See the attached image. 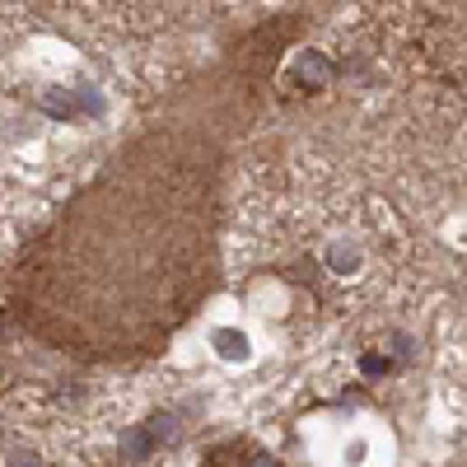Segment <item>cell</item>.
<instances>
[{
    "mask_svg": "<svg viewBox=\"0 0 467 467\" xmlns=\"http://www.w3.org/2000/svg\"><path fill=\"white\" fill-rule=\"evenodd\" d=\"M150 449H154L150 430H126V434H122V458H126V462H141V458H150Z\"/></svg>",
    "mask_w": 467,
    "mask_h": 467,
    "instance_id": "cell-1",
    "label": "cell"
},
{
    "mask_svg": "<svg viewBox=\"0 0 467 467\" xmlns=\"http://www.w3.org/2000/svg\"><path fill=\"white\" fill-rule=\"evenodd\" d=\"M215 350L225 360H248V337L243 332H215Z\"/></svg>",
    "mask_w": 467,
    "mask_h": 467,
    "instance_id": "cell-2",
    "label": "cell"
},
{
    "mask_svg": "<svg viewBox=\"0 0 467 467\" xmlns=\"http://www.w3.org/2000/svg\"><path fill=\"white\" fill-rule=\"evenodd\" d=\"M150 439H163V444H173V439H178L173 416H150Z\"/></svg>",
    "mask_w": 467,
    "mask_h": 467,
    "instance_id": "cell-3",
    "label": "cell"
},
{
    "mask_svg": "<svg viewBox=\"0 0 467 467\" xmlns=\"http://www.w3.org/2000/svg\"><path fill=\"white\" fill-rule=\"evenodd\" d=\"M42 107H47V113H57V117H70V113H75V103H70L66 94H51V98H42Z\"/></svg>",
    "mask_w": 467,
    "mask_h": 467,
    "instance_id": "cell-4",
    "label": "cell"
},
{
    "mask_svg": "<svg viewBox=\"0 0 467 467\" xmlns=\"http://www.w3.org/2000/svg\"><path fill=\"white\" fill-rule=\"evenodd\" d=\"M393 365L388 360H378V355H369V360H365V374H388Z\"/></svg>",
    "mask_w": 467,
    "mask_h": 467,
    "instance_id": "cell-5",
    "label": "cell"
}]
</instances>
